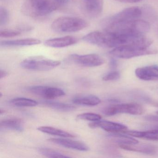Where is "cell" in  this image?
<instances>
[{"label":"cell","mask_w":158,"mask_h":158,"mask_svg":"<svg viewBox=\"0 0 158 158\" xmlns=\"http://www.w3.org/2000/svg\"><path fill=\"white\" fill-rule=\"evenodd\" d=\"M78 42V39L72 36L50 39L45 41L44 44L47 47L53 48H64L75 45Z\"/></svg>","instance_id":"obj_14"},{"label":"cell","mask_w":158,"mask_h":158,"mask_svg":"<svg viewBox=\"0 0 158 158\" xmlns=\"http://www.w3.org/2000/svg\"><path fill=\"white\" fill-rule=\"evenodd\" d=\"M146 119L148 121H156L158 122V115L155 116V115H148L146 116Z\"/></svg>","instance_id":"obj_32"},{"label":"cell","mask_w":158,"mask_h":158,"mask_svg":"<svg viewBox=\"0 0 158 158\" xmlns=\"http://www.w3.org/2000/svg\"><path fill=\"white\" fill-rule=\"evenodd\" d=\"M137 77L145 81L158 80V65L140 67L135 71Z\"/></svg>","instance_id":"obj_15"},{"label":"cell","mask_w":158,"mask_h":158,"mask_svg":"<svg viewBox=\"0 0 158 158\" xmlns=\"http://www.w3.org/2000/svg\"><path fill=\"white\" fill-rule=\"evenodd\" d=\"M115 1L123 2V3H136L141 1L142 0H114Z\"/></svg>","instance_id":"obj_31"},{"label":"cell","mask_w":158,"mask_h":158,"mask_svg":"<svg viewBox=\"0 0 158 158\" xmlns=\"http://www.w3.org/2000/svg\"><path fill=\"white\" fill-rule=\"evenodd\" d=\"M123 149L130 151L136 152L147 154H153L157 151V148L153 145L147 144H119Z\"/></svg>","instance_id":"obj_16"},{"label":"cell","mask_w":158,"mask_h":158,"mask_svg":"<svg viewBox=\"0 0 158 158\" xmlns=\"http://www.w3.org/2000/svg\"><path fill=\"white\" fill-rule=\"evenodd\" d=\"M157 50L142 48L134 45H125L114 48L110 52L114 57L120 59H128L144 55L157 54Z\"/></svg>","instance_id":"obj_5"},{"label":"cell","mask_w":158,"mask_h":158,"mask_svg":"<svg viewBox=\"0 0 158 158\" xmlns=\"http://www.w3.org/2000/svg\"><path fill=\"white\" fill-rule=\"evenodd\" d=\"M89 126L92 128L101 127L105 131L113 133L123 132L127 128V127L122 124L101 120L92 122L89 124Z\"/></svg>","instance_id":"obj_12"},{"label":"cell","mask_w":158,"mask_h":158,"mask_svg":"<svg viewBox=\"0 0 158 158\" xmlns=\"http://www.w3.org/2000/svg\"><path fill=\"white\" fill-rule=\"evenodd\" d=\"M74 1L80 10L89 18H97L100 15L103 10V0Z\"/></svg>","instance_id":"obj_9"},{"label":"cell","mask_w":158,"mask_h":158,"mask_svg":"<svg viewBox=\"0 0 158 158\" xmlns=\"http://www.w3.org/2000/svg\"><path fill=\"white\" fill-rule=\"evenodd\" d=\"M85 20L77 17H61L52 22L51 28L59 33H74L81 31L88 26Z\"/></svg>","instance_id":"obj_4"},{"label":"cell","mask_w":158,"mask_h":158,"mask_svg":"<svg viewBox=\"0 0 158 158\" xmlns=\"http://www.w3.org/2000/svg\"><path fill=\"white\" fill-rule=\"evenodd\" d=\"M124 134L131 136L139 138L145 139L149 140H158V125L152 128L144 131L125 130L123 132Z\"/></svg>","instance_id":"obj_17"},{"label":"cell","mask_w":158,"mask_h":158,"mask_svg":"<svg viewBox=\"0 0 158 158\" xmlns=\"http://www.w3.org/2000/svg\"><path fill=\"white\" fill-rule=\"evenodd\" d=\"M102 117L100 115L93 113H85L78 114L77 116V120H86V121L96 122L101 119Z\"/></svg>","instance_id":"obj_26"},{"label":"cell","mask_w":158,"mask_h":158,"mask_svg":"<svg viewBox=\"0 0 158 158\" xmlns=\"http://www.w3.org/2000/svg\"><path fill=\"white\" fill-rule=\"evenodd\" d=\"M10 103L17 107H34L38 104L37 102L34 100L23 98L13 99L10 101Z\"/></svg>","instance_id":"obj_23"},{"label":"cell","mask_w":158,"mask_h":158,"mask_svg":"<svg viewBox=\"0 0 158 158\" xmlns=\"http://www.w3.org/2000/svg\"><path fill=\"white\" fill-rule=\"evenodd\" d=\"M139 35H127L107 31H94L84 36L86 43L104 48H114L120 46L135 45Z\"/></svg>","instance_id":"obj_1"},{"label":"cell","mask_w":158,"mask_h":158,"mask_svg":"<svg viewBox=\"0 0 158 158\" xmlns=\"http://www.w3.org/2000/svg\"><path fill=\"white\" fill-rule=\"evenodd\" d=\"M142 15V11L138 7L127 8L120 12L104 19L102 22V25L120 22H126L138 19Z\"/></svg>","instance_id":"obj_8"},{"label":"cell","mask_w":158,"mask_h":158,"mask_svg":"<svg viewBox=\"0 0 158 158\" xmlns=\"http://www.w3.org/2000/svg\"><path fill=\"white\" fill-rule=\"evenodd\" d=\"M42 104L53 110L62 112H70L74 110L76 107L73 105L62 102H57L47 100L41 102Z\"/></svg>","instance_id":"obj_21"},{"label":"cell","mask_w":158,"mask_h":158,"mask_svg":"<svg viewBox=\"0 0 158 158\" xmlns=\"http://www.w3.org/2000/svg\"><path fill=\"white\" fill-rule=\"evenodd\" d=\"M157 114H158V111L157 112Z\"/></svg>","instance_id":"obj_35"},{"label":"cell","mask_w":158,"mask_h":158,"mask_svg":"<svg viewBox=\"0 0 158 158\" xmlns=\"http://www.w3.org/2000/svg\"><path fill=\"white\" fill-rule=\"evenodd\" d=\"M22 32L18 30H4L0 32V36L3 38H12L21 35Z\"/></svg>","instance_id":"obj_28"},{"label":"cell","mask_w":158,"mask_h":158,"mask_svg":"<svg viewBox=\"0 0 158 158\" xmlns=\"http://www.w3.org/2000/svg\"><path fill=\"white\" fill-rule=\"evenodd\" d=\"M120 77V74L119 72L117 71H113L107 74L105 76L103 77L102 79L105 81H113V80H118Z\"/></svg>","instance_id":"obj_29"},{"label":"cell","mask_w":158,"mask_h":158,"mask_svg":"<svg viewBox=\"0 0 158 158\" xmlns=\"http://www.w3.org/2000/svg\"><path fill=\"white\" fill-rule=\"evenodd\" d=\"M41 43L40 40L34 38L23 39L1 42V46L3 47H25L39 45Z\"/></svg>","instance_id":"obj_19"},{"label":"cell","mask_w":158,"mask_h":158,"mask_svg":"<svg viewBox=\"0 0 158 158\" xmlns=\"http://www.w3.org/2000/svg\"><path fill=\"white\" fill-rule=\"evenodd\" d=\"M10 20V14L6 8L1 7L0 8V26L6 25L9 23Z\"/></svg>","instance_id":"obj_27"},{"label":"cell","mask_w":158,"mask_h":158,"mask_svg":"<svg viewBox=\"0 0 158 158\" xmlns=\"http://www.w3.org/2000/svg\"><path fill=\"white\" fill-rule=\"evenodd\" d=\"M70 0H53L56 10L64 8L69 3Z\"/></svg>","instance_id":"obj_30"},{"label":"cell","mask_w":158,"mask_h":158,"mask_svg":"<svg viewBox=\"0 0 158 158\" xmlns=\"http://www.w3.org/2000/svg\"><path fill=\"white\" fill-rule=\"evenodd\" d=\"M61 64L60 61L50 60L41 56L29 57L21 63L24 69L36 71H48L52 70Z\"/></svg>","instance_id":"obj_6"},{"label":"cell","mask_w":158,"mask_h":158,"mask_svg":"<svg viewBox=\"0 0 158 158\" xmlns=\"http://www.w3.org/2000/svg\"><path fill=\"white\" fill-rule=\"evenodd\" d=\"M37 129L39 131L43 132L44 133H46V134L53 135L58 136L62 137L74 138L75 137L73 135L69 133V132L61 130V129H58V128H55V127H38Z\"/></svg>","instance_id":"obj_22"},{"label":"cell","mask_w":158,"mask_h":158,"mask_svg":"<svg viewBox=\"0 0 158 158\" xmlns=\"http://www.w3.org/2000/svg\"><path fill=\"white\" fill-rule=\"evenodd\" d=\"M110 66L112 68H115L117 66V62H116V60L114 59H112L110 61Z\"/></svg>","instance_id":"obj_34"},{"label":"cell","mask_w":158,"mask_h":158,"mask_svg":"<svg viewBox=\"0 0 158 158\" xmlns=\"http://www.w3.org/2000/svg\"><path fill=\"white\" fill-rule=\"evenodd\" d=\"M113 138L114 141L119 144H136L139 141L135 139L130 137L128 136L119 135L117 134H113L110 135Z\"/></svg>","instance_id":"obj_24"},{"label":"cell","mask_w":158,"mask_h":158,"mask_svg":"<svg viewBox=\"0 0 158 158\" xmlns=\"http://www.w3.org/2000/svg\"><path fill=\"white\" fill-rule=\"evenodd\" d=\"M69 59L76 64L85 67H97L102 65L105 62L104 59L97 54H73L70 55Z\"/></svg>","instance_id":"obj_10"},{"label":"cell","mask_w":158,"mask_h":158,"mask_svg":"<svg viewBox=\"0 0 158 158\" xmlns=\"http://www.w3.org/2000/svg\"><path fill=\"white\" fill-rule=\"evenodd\" d=\"M104 31L127 35H142L149 31L150 26L148 22L140 19L102 26Z\"/></svg>","instance_id":"obj_2"},{"label":"cell","mask_w":158,"mask_h":158,"mask_svg":"<svg viewBox=\"0 0 158 158\" xmlns=\"http://www.w3.org/2000/svg\"><path fill=\"white\" fill-rule=\"evenodd\" d=\"M38 151L40 154L49 158H68L69 157V156L64 155L61 153L60 152H59L52 149L49 148H39L38 149Z\"/></svg>","instance_id":"obj_25"},{"label":"cell","mask_w":158,"mask_h":158,"mask_svg":"<svg viewBox=\"0 0 158 158\" xmlns=\"http://www.w3.org/2000/svg\"><path fill=\"white\" fill-rule=\"evenodd\" d=\"M29 90L33 94L48 100L63 97L65 92L60 88L44 86H34L29 88Z\"/></svg>","instance_id":"obj_11"},{"label":"cell","mask_w":158,"mask_h":158,"mask_svg":"<svg viewBox=\"0 0 158 158\" xmlns=\"http://www.w3.org/2000/svg\"><path fill=\"white\" fill-rule=\"evenodd\" d=\"M0 127L6 130L23 132L24 129L23 122L22 119L17 118L4 119L0 123Z\"/></svg>","instance_id":"obj_18"},{"label":"cell","mask_w":158,"mask_h":158,"mask_svg":"<svg viewBox=\"0 0 158 158\" xmlns=\"http://www.w3.org/2000/svg\"><path fill=\"white\" fill-rule=\"evenodd\" d=\"M56 10L53 0H26L21 8L23 14L33 18L47 16Z\"/></svg>","instance_id":"obj_3"},{"label":"cell","mask_w":158,"mask_h":158,"mask_svg":"<svg viewBox=\"0 0 158 158\" xmlns=\"http://www.w3.org/2000/svg\"><path fill=\"white\" fill-rule=\"evenodd\" d=\"M144 108L136 103H123L106 107L102 112L105 115L112 116L117 114L126 113L133 115H140L145 112Z\"/></svg>","instance_id":"obj_7"},{"label":"cell","mask_w":158,"mask_h":158,"mask_svg":"<svg viewBox=\"0 0 158 158\" xmlns=\"http://www.w3.org/2000/svg\"><path fill=\"white\" fill-rule=\"evenodd\" d=\"M72 101L76 105L88 106H96L98 105L101 102L99 98L94 95L76 97L73 99Z\"/></svg>","instance_id":"obj_20"},{"label":"cell","mask_w":158,"mask_h":158,"mask_svg":"<svg viewBox=\"0 0 158 158\" xmlns=\"http://www.w3.org/2000/svg\"><path fill=\"white\" fill-rule=\"evenodd\" d=\"M8 75V73L6 71L2 70V69L1 70V71H0V77H1V79L7 76Z\"/></svg>","instance_id":"obj_33"},{"label":"cell","mask_w":158,"mask_h":158,"mask_svg":"<svg viewBox=\"0 0 158 158\" xmlns=\"http://www.w3.org/2000/svg\"><path fill=\"white\" fill-rule=\"evenodd\" d=\"M48 140L57 145L72 149L80 151H87L89 150L88 146L85 144L77 140L64 138H51Z\"/></svg>","instance_id":"obj_13"}]
</instances>
